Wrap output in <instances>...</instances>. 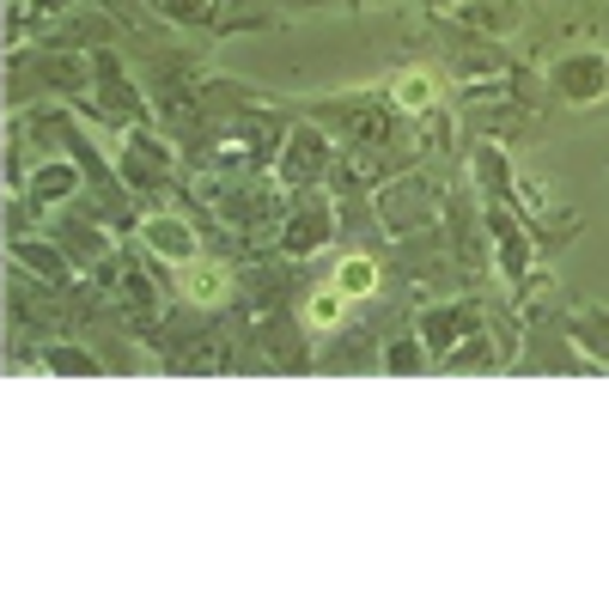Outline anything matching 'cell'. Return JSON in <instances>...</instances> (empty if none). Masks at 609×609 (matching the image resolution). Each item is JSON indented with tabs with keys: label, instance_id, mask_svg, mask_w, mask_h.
Returning a JSON list of instances; mask_svg holds the SVG:
<instances>
[{
	"label": "cell",
	"instance_id": "7a4b0ae2",
	"mask_svg": "<svg viewBox=\"0 0 609 609\" xmlns=\"http://www.w3.org/2000/svg\"><path fill=\"white\" fill-rule=\"evenodd\" d=\"M433 91H439V86H433V74H402V79H396V98H402L409 110L433 104Z\"/></svg>",
	"mask_w": 609,
	"mask_h": 609
},
{
	"label": "cell",
	"instance_id": "3957f363",
	"mask_svg": "<svg viewBox=\"0 0 609 609\" xmlns=\"http://www.w3.org/2000/svg\"><path fill=\"white\" fill-rule=\"evenodd\" d=\"M341 293H353V299H360V293H372V262H365V257L341 262Z\"/></svg>",
	"mask_w": 609,
	"mask_h": 609
},
{
	"label": "cell",
	"instance_id": "6da1fadb",
	"mask_svg": "<svg viewBox=\"0 0 609 609\" xmlns=\"http://www.w3.org/2000/svg\"><path fill=\"white\" fill-rule=\"evenodd\" d=\"M147 238H152V250H165V257H189V232H183L177 220H152Z\"/></svg>",
	"mask_w": 609,
	"mask_h": 609
},
{
	"label": "cell",
	"instance_id": "5b68a950",
	"mask_svg": "<svg viewBox=\"0 0 609 609\" xmlns=\"http://www.w3.org/2000/svg\"><path fill=\"white\" fill-rule=\"evenodd\" d=\"M335 311H341L335 293H318V299H311V323H335Z\"/></svg>",
	"mask_w": 609,
	"mask_h": 609
},
{
	"label": "cell",
	"instance_id": "277c9868",
	"mask_svg": "<svg viewBox=\"0 0 609 609\" xmlns=\"http://www.w3.org/2000/svg\"><path fill=\"white\" fill-rule=\"evenodd\" d=\"M189 299H220V269H208V262H201V269H189Z\"/></svg>",
	"mask_w": 609,
	"mask_h": 609
}]
</instances>
